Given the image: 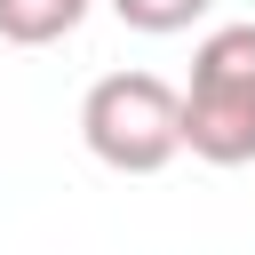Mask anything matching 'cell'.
Listing matches in <instances>:
<instances>
[{"label":"cell","mask_w":255,"mask_h":255,"mask_svg":"<svg viewBox=\"0 0 255 255\" xmlns=\"http://www.w3.org/2000/svg\"><path fill=\"white\" fill-rule=\"evenodd\" d=\"M80 143L112 175H159L183 151V88L159 72H104L80 96Z\"/></svg>","instance_id":"obj_2"},{"label":"cell","mask_w":255,"mask_h":255,"mask_svg":"<svg viewBox=\"0 0 255 255\" xmlns=\"http://www.w3.org/2000/svg\"><path fill=\"white\" fill-rule=\"evenodd\" d=\"M88 24V0H0V40L8 48H48Z\"/></svg>","instance_id":"obj_3"},{"label":"cell","mask_w":255,"mask_h":255,"mask_svg":"<svg viewBox=\"0 0 255 255\" xmlns=\"http://www.w3.org/2000/svg\"><path fill=\"white\" fill-rule=\"evenodd\" d=\"M183 151L207 167L255 159V24H215L183 80Z\"/></svg>","instance_id":"obj_1"},{"label":"cell","mask_w":255,"mask_h":255,"mask_svg":"<svg viewBox=\"0 0 255 255\" xmlns=\"http://www.w3.org/2000/svg\"><path fill=\"white\" fill-rule=\"evenodd\" d=\"M207 8H215V0H112V16H120L128 32H151V40H167V32H191Z\"/></svg>","instance_id":"obj_4"}]
</instances>
